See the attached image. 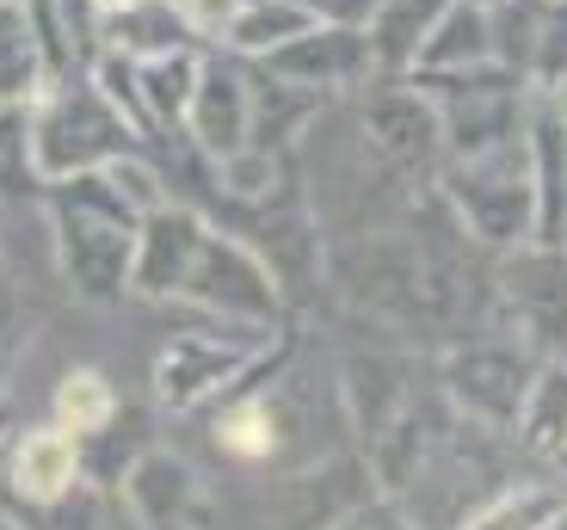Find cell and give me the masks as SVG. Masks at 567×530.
<instances>
[{"label":"cell","mask_w":567,"mask_h":530,"mask_svg":"<svg viewBox=\"0 0 567 530\" xmlns=\"http://www.w3.org/2000/svg\"><path fill=\"white\" fill-rule=\"evenodd\" d=\"M179 297L198 302L204 315H216L223 328H247V333H278L284 315H290V297H284V284L271 278V266L228 229L204 235Z\"/></svg>","instance_id":"5"},{"label":"cell","mask_w":567,"mask_h":530,"mask_svg":"<svg viewBox=\"0 0 567 530\" xmlns=\"http://www.w3.org/2000/svg\"><path fill=\"white\" fill-rule=\"evenodd\" d=\"M444 0H383L377 13L364 19V43L370 62H377V81H408L413 62H420L425 38L439 25Z\"/></svg>","instance_id":"17"},{"label":"cell","mask_w":567,"mask_h":530,"mask_svg":"<svg viewBox=\"0 0 567 530\" xmlns=\"http://www.w3.org/2000/svg\"><path fill=\"white\" fill-rule=\"evenodd\" d=\"M494 62V38H487V7H468V0H444L439 25L425 38L413 74H468Z\"/></svg>","instance_id":"19"},{"label":"cell","mask_w":567,"mask_h":530,"mask_svg":"<svg viewBox=\"0 0 567 530\" xmlns=\"http://www.w3.org/2000/svg\"><path fill=\"white\" fill-rule=\"evenodd\" d=\"M43 216H50V241H56V272L69 297L81 302H124L130 297V247H136V222L117 191L100 173L81 179H56L43 186Z\"/></svg>","instance_id":"1"},{"label":"cell","mask_w":567,"mask_h":530,"mask_svg":"<svg viewBox=\"0 0 567 530\" xmlns=\"http://www.w3.org/2000/svg\"><path fill=\"white\" fill-rule=\"evenodd\" d=\"M117 500L130 506L136 530H210L216 506H210V481H204L179 450L148 445L117 481Z\"/></svg>","instance_id":"10"},{"label":"cell","mask_w":567,"mask_h":530,"mask_svg":"<svg viewBox=\"0 0 567 530\" xmlns=\"http://www.w3.org/2000/svg\"><path fill=\"white\" fill-rule=\"evenodd\" d=\"M210 438L228 463L241 469H278L290 463V438H297V419L290 407L271 395V388H241L235 402H223L210 414Z\"/></svg>","instance_id":"14"},{"label":"cell","mask_w":567,"mask_h":530,"mask_svg":"<svg viewBox=\"0 0 567 530\" xmlns=\"http://www.w3.org/2000/svg\"><path fill=\"white\" fill-rule=\"evenodd\" d=\"M530 376H537V358L518 340H506V333H463V340H451V352L439 364V395L468 426L512 432Z\"/></svg>","instance_id":"6"},{"label":"cell","mask_w":567,"mask_h":530,"mask_svg":"<svg viewBox=\"0 0 567 530\" xmlns=\"http://www.w3.org/2000/svg\"><path fill=\"white\" fill-rule=\"evenodd\" d=\"M50 86V62H43V38L25 0H0V105L25 112Z\"/></svg>","instance_id":"18"},{"label":"cell","mask_w":567,"mask_h":530,"mask_svg":"<svg viewBox=\"0 0 567 530\" xmlns=\"http://www.w3.org/2000/svg\"><path fill=\"white\" fill-rule=\"evenodd\" d=\"M204 235H210L204 210H192V204H179V198L142 216L136 247H130V297H142V302L179 297V284H185V272H192V259H198Z\"/></svg>","instance_id":"13"},{"label":"cell","mask_w":567,"mask_h":530,"mask_svg":"<svg viewBox=\"0 0 567 530\" xmlns=\"http://www.w3.org/2000/svg\"><path fill=\"white\" fill-rule=\"evenodd\" d=\"M254 0H179V13H185V25L198 31V43L204 50H216L223 43V31L235 25V19L247 13Z\"/></svg>","instance_id":"29"},{"label":"cell","mask_w":567,"mask_h":530,"mask_svg":"<svg viewBox=\"0 0 567 530\" xmlns=\"http://www.w3.org/2000/svg\"><path fill=\"white\" fill-rule=\"evenodd\" d=\"M561 364H567V352H561Z\"/></svg>","instance_id":"37"},{"label":"cell","mask_w":567,"mask_h":530,"mask_svg":"<svg viewBox=\"0 0 567 530\" xmlns=\"http://www.w3.org/2000/svg\"><path fill=\"white\" fill-rule=\"evenodd\" d=\"M93 7H100V13H117V7H136V0H93Z\"/></svg>","instance_id":"33"},{"label":"cell","mask_w":567,"mask_h":530,"mask_svg":"<svg viewBox=\"0 0 567 530\" xmlns=\"http://www.w3.org/2000/svg\"><path fill=\"white\" fill-rule=\"evenodd\" d=\"M271 340H278V333H247V328H235V333H173L155 352V364H148V395H155V407H167V414H198V407L223 402L228 388H241L247 376H254V358Z\"/></svg>","instance_id":"8"},{"label":"cell","mask_w":567,"mask_h":530,"mask_svg":"<svg viewBox=\"0 0 567 530\" xmlns=\"http://www.w3.org/2000/svg\"><path fill=\"white\" fill-rule=\"evenodd\" d=\"M173 50H204L198 31L185 25L179 0H136V7H117L100 19V56H173Z\"/></svg>","instance_id":"16"},{"label":"cell","mask_w":567,"mask_h":530,"mask_svg":"<svg viewBox=\"0 0 567 530\" xmlns=\"http://www.w3.org/2000/svg\"><path fill=\"white\" fill-rule=\"evenodd\" d=\"M309 25H346V31H364V19L383 7V0H290Z\"/></svg>","instance_id":"30"},{"label":"cell","mask_w":567,"mask_h":530,"mask_svg":"<svg viewBox=\"0 0 567 530\" xmlns=\"http://www.w3.org/2000/svg\"><path fill=\"white\" fill-rule=\"evenodd\" d=\"M297 31H309V19H302L290 0H254V7H247V13L223 31V43H216V50H223V56H235V62H266L271 50H278V43H290Z\"/></svg>","instance_id":"23"},{"label":"cell","mask_w":567,"mask_h":530,"mask_svg":"<svg viewBox=\"0 0 567 530\" xmlns=\"http://www.w3.org/2000/svg\"><path fill=\"white\" fill-rule=\"evenodd\" d=\"M543 100H549V105H555V117H561V124H567V81L555 86V93H543Z\"/></svg>","instance_id":"32"},{"label":"cell","mask_w":567,"mask_h":530,"mask_svg":"<svg viewBox=\"0 0 567 530\" xmlns=\"http://www.w3.org/2000/svg\"><path fill=\"white\" fill-rule=\"evenodd\" d=\"M0 530H25V524H19V518H13V512H0Z\"/></svg>","instance_id":"35"},{"label":"cell","mask_w":567,"mask_h":530,"mask_svg":"<svg viewBox=\"0 0 567 530\" xmlns=\"http://www.w3.org/2000/svg\"><path fill=\"white\" fill-rule=\"evenodd\" d=\"M25 143H31L38 186H56V179L100 173L105 160L142 148V136L124 124V112L100 93L93 74H56V81L25 105Z\"/></svg>","instance_id":"2"},{"label":"cell","mask_w":567,"mask_h":530,"mask_svg":"<svg viewBox=\"0 0 567 530\" xmlns=\"http://www.w3.org/2000/svg\"><path fill=\"white\" fill-rule=\"evenodd\" d=\"M439 198L463 222V235L487 253L537 241V186H530L525 136L494 143L482 155H451L439 167Z\"/></svg>","instance_id":"3"},{"label":"cell","mask_w":567,"mask_h":530,"mask_svg":"<svg viewBox=\"0 0 567 530\" xmlns=\"http://www.w3.org/2000/svg\"><path fill=\"white\" fill-rule=\"evenodd\" d=\"M512 432L525 438L530 450H549V457H567V364H537L525 388V407L512 419Z\"/></svg>","instance_id":"21"},{"label":"cell","mask_w":567,"mask_h":530,"mask_svg":"<svg viewBox=\"0 0 567 530\" xmlns=\"http://www.w3.org/2000/svg\"><path fill=\"white\" fill-rule=\"evenodd\" d=\"M413 364L401 352H383V345H364L340 364V395H346V414L352 426L364 432V445H377L389 426L401 419V407L413 402Z\"/></svg>","instance_id":"15"},{"label":"cell","mask_w":567,"mask_h":530,"mask_svg":"<svg viewBox=\"0 0 567 530\" xmlns=\"http://www.w3.org/2000/svg\"><path fill=\"white\" fill-rule=\"evenodd\" d=\"M468 7H487V13H494V7H506V0H468Z\"/></svg>","instance_id":"36"},{"label":"cell","mask_w":567,"mask_h":530,"mask_svg":"<svg viewBox=\"0 0 567 530\" xmlns=\"http://www.w3.org/2000/svg\"><path fill=\"white\" fill-rule=\"evenodd\" d=\"M247 69L297 86V93H309V100H321V105L352 100V93H364V86L377 81L364 31H346V25H309L290 43H278L266 62H247Z\"/></svg>","instance_id":"9"},{"label":"cell","mask_w":567,"mask_h":530,"mask_svg":"<svg viewBox=\"0 0 567 530\" xmlns=\"http://www.w3.org/2000/svg\"><path fill=\"white\" fill-rule=\"evenodd\" d=\"M117 383L100 371V364H74V371L56 376V388H50V426L69 432V438H93V432L105 426V419L117 414Z\"/></svg>","instance_id":"20"},{"label":"cell","mask_w":567,"mask_h":530,"mask_svg":"<svg viewBox=\"0 0 567 530\" xmlns=\"http://www.w3.org/2000/svg\"><path fill=\"white\" fill-rule=\"evenodd\" d=\"M81 481H86L81 438L56 432L50 419L13 432V445H0V512H38V506H56L62 493H74Z\"/></svg>","instance_id":"12"},{"label":"cell","mask_w":567,"mask_h":530,"mask_svg":"<svg viewBox=\"0 0 567 530\" xmlns=\"http://www.w3.org/2000/svg\"><path fill=\"white\" fill-rule=\"evenodd\" d=\"M333 530H420V524H413L395 500H383V493H377V500H364L358 512H346Z\"/></svg>","instance_id":"31"},{"label":"cell","mask_w":567,"mask_h":530,"mask_svg":"<svg viewBox=\"0 0 567 530\" xmlns=\"http://www.w3.org/2000/svg\"><path fill=\"white\" fill-rule=\"evenodd\" d=\"M543 530H567V500H561V512H555V518H549V524H543Z\"/></svg>","instance_id":"34"},{"label":"cell","mask_w":567,"mask_h":530,"mask_svg":"<svg viewBox=\"0 0 567 530\" xmlns=\"http://www.w3.org/2000/svg\"><path fill=\"white\" fill-rule=\"evenodd\" d=\"M13 198H43L38 173H31V143H25V112L0 105V204Z\"/></svg>","instance_id":"27"},{"label":"cell","mask_w":567,"mask_h":530,"mask_svg":"<svg viewBox=\"0 0 567 530\" xmlns=\"http://www.w3.org/2000/svg\"><path fill=\"white\" fill-rule=\"evenodd\" d=\"M494 315L537 364L567 352V241H525L494 253Z\"/></svg>","instance_id":"4"},{"label":"cell","mask_w":567,"mask_h":530,"mask_svg":"<svg viewBox=\"0 0 567 530\" xmlns=\"http://www.w3.org/2000/svg\"><path fill=\"white\" fill-rule=\"evenodd\" d=\"M284 173H290V160H284V155H266V148H241V155H228V160H210L216 191H223L228 204H247V210H259V204L278 198V191H284Z\"/></svg>","instance_id":"24"},{"label":"cell","mask_w":567,"mask_h":530,"mask_svg":"<svg viewBox=\"0 0 567 530\" xmlns=\"http://www.w3.org/2000/svg\"><path fill=\"white\" fill-rule=\"evenodd\" d=\"M100 179L117 191V204H124L130 216H148V210H161V204H173L167 173L155 167V155H148V148H130V155L105 160V167H100Z\"/></svg>","instance_id":"25"},{"label":"cell","mask_w":567,"mask_h":530,"mask_svg":"<svg viewBox=\"0 0 567 530\" xmlns=\"http://www.w3.org/2000/svg\"><path fill=\"white\" fill-rule=\"evenodd\" d=\"M179 136L204 160H228L241 148H254V74H247V62L223 56V50H204Z\"/></svg>","instance_id":"11"},{"label":"cell","mask_w":567,"mask_h":530,"mask_svg":"<svg viewBox=\"0 0 567 530\" xmlns=\"http://www.w3.org/2000/svg\"><path fill=\"white\" fill-rule=\"evenodd\" d=\"M561 81H567V0H543V25H537L525 86L530 93H555Z\"/></svg>","instance_id":"28"},{"label":"cell","mask_w":567,"mask_h":530,"mask_svg":"<svg viewBox=\"0 0 567 530\" xmlns=\"http://www.w3.org/2000/svg\"><path fill=\"white\" fill-rule=\"evenodd\" d=\"M561 241H567V235H561Z\"/></svg>","instance_id":"38"},{"label":"cell","mask_w":567,"mask_h":530,"mask_svg":"<svg viewBox=\"0 0 567 530\" xmlns=\"http://www.w3.org/2000/svg\"><path fill=\"white\" fill-rule=\"evenodd\" d=\"M31 333H38V321H31L25 290H19V278L0 266V395L13 388L19 364H25V352H31Z\"/></svg>","instance_id":"26"},{"label":"cell","mask_w":567,"mask_h":530,"mask_svg":"<svg viewBox=\"0 0 567 530\" xmlns=\"http://www.w3.org/2000/svg\"><path fill=\"white\" fill-rule=\"evenodd\" d=\"M25 530H136L130 506L117 500V488L100 481H81L74 493H62L56 506H38V512H13Z\"/></svg>","instance_id":"22"},{"label":"cell","mask_w":567,"mask_h":530,"mask_svg":"<svg viewBox=\"0 0 567 530\" xmlns=\"http://www.w3.org/2000/svg\"><path fill=\"white\" fill-rule=\"evenodd\" d=\"M352 129L364 136V148L383 160L389 173H401L408 186H432L444 167V129H439V105L425 100L408 81H370L364 93L346 100Z\"/></svg>","instance_id":"7"}]
</instances>
